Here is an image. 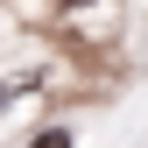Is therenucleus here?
Masks as SVG:
<instances>
[{"instance_id":"nucleus-1","label":"nucleus","mask_w":148,"mask_h":148,"mask_svg":"<svg viewBox=\"0 0 148 148\" xmlns=\"http://www.w3.org/2000/svg\"><path fill=\"white\" fill-rule=\"evenodd\" d=\"M28 148H71V134H57V127H49V134H35Z\"/></svg>"}]
</instances>
